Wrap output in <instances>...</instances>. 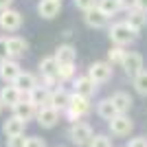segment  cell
<instances>
[{
	"instance_id": "cell-26",
	"label": "cell",
	"mask_w": 147,
	"mask_h": 147,
	"mask_svg": "<svg viewBox=\"0 0 147 147\" xmlns=\"http://www.w3.org/2000/svg\"><path fill=\"white\" fill-rule=\"evenodd\" d=\"M134 88L138 94L147 97V70H141V73L134 77Z\"/></svg>"
},
{
	"instance_id": "cell-28",
	"label": "cell",
	"mask_w": 147,
	"mask_h": 147,
	"mask_svg": "<svg viewBox=\"0 0 147 147\" xmlns=\"http://www.w3.org/2000/svg\"><path fill=\"white\" fill-rule=\"evenodd\" d=\"M73 75H75V64H64V66H59V70H57V77H59V81L73 79Z\"/></svg>"
},
{
	"instance_id": "cell-1",
	"label": "cell",
	"mask_w": 147,
	"mask_h": 147,
	"mask_svg": "<svg viewBox=\"0 0 147 147\" xmlns=\"http://www.w3.org/2000/svg\"><path fill=\"white\" fill-rule=\"evenodd\" d=\"M92 136H94V132H92V127L88 123L75 121L73 125H70V129H68V138H70L77 147H86L88 143L92 141Z\"/></svg>"
},
{
	"instance_id": "cell-34",
	"label": "cell",
	"mask_w": 147,
	"mask_h": 147,
	"mask_svg": "<svg viewBox=\"0 0 147 147\" xmlns=\"http://www.w3.org/2000/svg\"><path fill=\"white\" fill-rule=\"evenodd\" d=\"M127 147H147V141L143 136H136V138H132V141L127 143Z\"/></svg>"
},
{
	"instance_id": "cell-20",
	"label": "cell",
	"mask_w": 147,
	"mask_h": 147,
	"mask_svg": "<svg viewBox=\"0 0 147 147\" xmlns=\"http://www.w3.org/2000/svg\"><path fill=\"white\" fill-rule=\"evenodd\" d=\"M97 114L103 119V121H112L119 112H117V105L112 103V99H101L97 103Z\"/></svg>"
},
{
	"instance_id": "cell-21",
	"label": "cell",
	"mask_w": 147,
	"mask_h": 147,
	"mask_svg": "<svg viewBox=\"0 0 147 147\" xmlns=\"http://www.w3.org/2000/svg\"><path fill=\"white\" fill-rule=\"evenodd\" d=\"M53 57L57 59L59 66H64V64H75L77 53H75V49L70 46V44H64V46H59V49L55 51V55H53Z\"/></svg>"
},
{
	"instance_id": "cell-19",
	"label": "cell",
	"mask_w": 147,
	"mask_h": 147,
	"mask_svg": "<svg viewBox=\"0 0 147 147\" xmlns=\"http://www.w3.org/2000/svg\"><path fill=\"white\" fill-rule=\"evenodd\" d=\"M13 86H18L22 92L29 94V92L37 86V79H35V75H33V73H22V70H20V75L16 77V81H13Z\"/></svg>"
},
{
	"instance_id": "cell-30",
	"label": "cell",
	"mask_w": 147,
	"mask_h": 147,
	"mask_svg": "<svg viewBox=\"0 0 147 147\" xmlns=\"http://www.w3.org/2000/svg\"><path fill=\"white\" fill-rule=\"evenodd\" d=\"M7 147H26V138H24V134L9 136V138H7Z\"/></svg>"
},
{
	"instance_id": "cell-29",
	"label": "cell",
	"mask_w": 147,
	"mask_h": 147,
	"mask_svg": "<svg viewBox=\"0 0 147 147\" xmlns=\"http://www.w3.org/2000/svg\"><path fill=\"white\" fill-rule=\"evenodd\" d=\"M88 145H90V147H112V141L105 134H94Z\"/></svg>"
},
{
	"instance_id": "cell-5",
	"label": "cell",
	"mask_w": 147,
	"mask_h": 147,
	"mask_svg": "<svg viewBox=\"0 0 147 147\" xmlns=\"http://www.w3.org/2000/svg\"><path fill=\"white\" fill-rule=\"evenodd\" d=\"M22 26V16L16 9H2L0 11V29L2 31H18Z\"/></svg>"
},
{
	"instance_id": "cell-4",
	"label": "cell",
	"mask_w": 147,
	"mask_h": 147,
	"mask_svg": "<svg viewBox=\"0 0 147 147\" xmlns=\"http://www.w3.org/2000/svg\"><path fill=\"white\" fill-rule=\"evenodd\" d=\"M37 119V125L44 129H51V127H55L57 121H59V110H55L53 105H44V108H40L35 114Z\"/></svg>"
},
{
	"instance_id": "cell-37",
	"label": "cell",
	"mask_w": 147,
	"mask_h": 147,
	"mask_svg": "<svg viewBox=\"0 0 147 147\" xmlns=\"http://www.w3.org/2000/svg\"><path fill=\"white\" fill-rule=\"evenodd\" d=\"M11 5H13V0H0V11L2 9H11Z\"/></svg>"
},
{
	"instance_id": "cell-18",
	"label": "cell",
	"mask_w": 147,
	"mask_h": 147,
	"mask_svg": "<svg viewBox=\"0 0 147 147\" xmlns=\"http://www.w3.org/2000/svg\"><path fill=\"white\" fill-rule=\"evenodd\" d=\"M24 127H26V123H24V121H20L18 117H11V119H7V121L2 123V132H5L7 138H9V136L24 134Z\"/></svg>"
},
{
	"instance_id": "cell-25",
	"label": "cell",
	"mask_w": 147,
	"mask_h": 147,
	"mask_svg": "<svg viewBox=\"0 0 147 147\" xmlns=\"http://www.w3.org/2000/svg\"><path fill=\"white\" fill-rule=\"evenodd\" d=\"M97 7L108 16V18H110V16H114V13L121 9V2H119V0H99Z\"/></svg>"
},
{
	"instance_id": "cell-7",
	"label": "cell",
	"mask_w": 147,
	"mask_h": 147,
	"mask_svg": "<svg viewBox=\"0 0 147 147\" xmlns=\"http://www.w3.org/2000/svg\"><path fill=\"white\" fill-rule=\"evenodd\" d=\"M110 123V132L114 136H127L129 132H132V127H134V123H132V119L127 117V114H117V117L112 119Z\"/></svg>"
},
{
	"instance_id": "cell-10",
	"label": "cell",
	"mask_w": 147,
	"mask_h": 147,
	"mask_svg": "<svg viewBox=\"0 0 147 147\" xmlns=\"http://www.w3.org/2000/svg\"><path fill=\"white\" fill-rule=\"evenodd\" d=\"M121 66L125 68V73H127L129 77H136V75L143 70V57L138 55V53H125Z\"/></svg>"
},
{
	"instance_id": "cell-3",
	"label": "cell",
	"mask_w": 147,
	"mask_h": 147,
	"mask_svg": "<svg viewBox=\"0 0 147 147\" xmlns=\"http://www.w3.org/2000/svg\"><path fill=\"white\" fill-rule=\"evenodd\" d=\"M66 112L70 117V121H79L84 114L90 112V99L81 97V94H70V103H68Z\"/></svg>"
},
{
	"instance_id": "cell-36",
	"label": "cell",
	"mask_w": 147,
	"mask_h": 147,
	"mask_svg": "<svg viewBox=\"0 0 147 147\" xmlns=\"http://www.w3.org/2000/svg\"><path fill=\"white\" fill-rule=\"evenodd\" d=\"M136 9H141V11L147 13V0H136Z\"/></svg>"
},
{
	"instance_id": "cell-2",
	"label": "cell",
	"mask_w": 147,
	"mask_h": 147,
	"mask_svg": "<svg viewBox=\"0 0 147 147\" xmlns=\"http://www.w3.org/2000/svg\"><path fill=\"white\" fill-rule=\"evenodd\" d=\"M110 40L117 44V46H125V44L136 40V31L132 29L127 22H119V24H114L110 29Z\"/></svg>"
},
{
	"instance_id": "cell-24",
	"label": "cell",
	"mask_w": 147,
	"mask_h": 147,
	"mask_svg": "<svg viewBox=\"0 0 147 147\" xmlns=\"http://www.w3.org/2000/svg\"><path fill=\"white\" fill-rule=\"evenodd\" d=\"M57 70H59V64H57L55 57H44V59L40 61V73H42V77H55Z\"/></svg>"
},
{
	"instance_id": "cell-38",
	"label": "cell",
	"mask_w": 147,
	"mask_h": 147,
	"mask_svg": "<svg viewBox=\"0 0 147 147\" xmlns=\"http://www.w3.org/2000/svg\"><path fill=\"white\" fill-rule=\"evenodd\" d=\"M2 108H5V105H2V103H0V112H2Z\"/></svg>"
},
{
	"instance_id": "cell-27",
	"label": "cell",
	"mask_w": 147,
	"mask_h": 147,
	"mask_svg": "<svg viewBox=\"0 0 147 147\" xmlns=\"http://www.w3.org/2000/svg\"><path fill=\"white\" fill-rule=\"evenodd\" d=\"M123 57H125V51H123V46H112L110 53H108V59H110V64H123Z\"/></svg>"
},
{
	"instance_id": "cell-8",
	"label": "cell",
	"mask_w": 147,
	"mask_h": 147,
	"mask_svg": "<svg viewBox=\"0 0 147 147\" xmlns=\"http://www.w3.org/2000/svg\"><path fill=\"white\" fill-rule=\"evenodd\" d=\"M35 114H37V108L31 103L29 99H26V101L20 99L18 103L13 105V117H18L20 121H24V123H29L31 119H35Z\"/></svg>"
},
{
	"instance_id": "cell-35",
	"label": "cell",
	"mask_w": 147,
	"mask_h": 147,
	"mask_svg": "<svg viewBox=\"0 0 147 147\" xmlns=\"http://www.w3.org/2000/svg\"><path fill=\"white\" fill-rule=\"evenodd\" d=\"M121 2V9H136V0H119Z\"/></svg>"
},
{
	"instance_id": "cell-9",
	"label": "cell",
	"mask_w": 147,
	"mask_h": 147,
	"mask_svg": "<svg viewBox=\"0 0 147 147\" xmlns=\"http://www.w3.org/2000/svg\"><path fill=\"white\" fill-rule=\"evenodd\" d=\"M18 75H20V66H18V61H16V59L9 57V59L0 61V79L5 81V84H13Z\"/></svg>"
},
{
	"instance_id": "cell-15",
	"label": "cell",
	"mask_w": 147,
	"mask_h": 147,
	"mask_svg": "<svg viewBox=\"0 0 147 147\" xmlns=\"http://www.w3.org/2000/svg\"><path fill=\"white\" fill-rule=\"evenodd\" d=\"M26 49H29V44H26V40H22V37H9L7 40V53H9V57L11 59H18V57H22L26 53Z\"/></svg>"
},
{
	"instance_id": "cell-22",
	"label": "cell",
	"mask_w": 147,
	"mask_h": 147,
	"mask_svg": "<svg viewBox=\"0 0 147 147\" xmlns=\"http://www.w3.org/2000/svg\"><path fill=\"white\" fill-rule=\"evenodd\" d=\"M112 103L117 105L119 114H127L134 101H132V97H129L127 92H117V94H112Z\"/></svg>"
},
{
	"instance_id": "cell-12",
	"label": "cell",
	"mask_w": 147,
	"mask_h": 147,
	"mask_svg": "<svg viewBox=\"0 0 147 147\" xmlns=\"http://www.w3.org/2000/svg\"><path fill=\"white\" fill-rule=\"evenodd\" d=\"M94 92H97V84H94L88 75L75 79V94H81V97L90 99V97H94Z\"/></svg>"
},
{
	"instance_id": "cell-11",
	"label": "cell",
	"mask_w": 147,
	"mask_h": 147,
	"mask_svg": "<svg viewBox=\"0 0 147 147\" xmlns=\"http://www.w3.org/2000/svg\"><path fill=\"white\" fill-rule=\"evenodd\" d=\"M22 94H24V92L20 90L18 86L9 84V86H5L2 90H0V103H2V105H9V108H13V105H16L20 99H22Z\"/></svg>"
},
{
	"instance_id": "cell-32",
	"label": "cell",
	"mask_w": 147,
	"mask_h": 147,
	"mask_svg": "<svg viewBox=\"0 0 147 147\" xmlns=\"http://www.w3.org/2000/svg\"><path fill=\"white\" fill-rule=\"evenodd\" d=\"M94 5H97V0H75V7H77V9H84V11L92 9Z\"/></svg>"
},
{
	"instance_id": "cell-14",
	"label": "cell",
	"mask_w": 147,
	"mask_h": 147,
	"mask_svg": "<svg viewBox=\"0 0 147 147\" xmlns=\"http://www.w3.org/2000/svg\"><path fill=\"white\" fill-rule=\"evenodd\" d=\"M84 20H86V24L92 26V29H103L105 22H108V16H105L99 7H92V9H88V11H86Z\"/></svg>"
},
{
	"instance_id": "cell-13",
	"label": "cell",
	"mask_w": 147,
	"mask_h": 147,
	"mask_svg": "<svg viewBox=\"0 0 147 147\" xmlns=\"http://www.w3.org/2000/svg\"><path fill=\"white\" fill-rule=\"evenodd\" d=\"M29 101L35 105V108H44V105H49V101H51V90L46 86H40V84H37V86L29 92Z\"/></svg>"
},
{
	"instance_id": "cell-33",
	"label": "cell",
	"mask_w": 147,
	"mask_h": 147,
	"mask_svg": "<svg viewBox=\"0 0 147 147\" xmlns=\"http://www.w3.org/2000/svg\"><path fill=\"white\" fill-rule=\"evenodd\" d=\"M9 59V53H7V37H0V61Z\"/></svg>"
},
{
	"instance_id": "cell-16",
	"label": "cell",
	"mask_w": 147,
	"mask_h": 147,
	"mask_svg": "<svg viewBox=\"0 0 147 147\" xmlns=\"http://www.w3.org/2000/svg\"><path fill=\"white\" fill-rule=\"evenodd\" d=\"M59 11H61V0H40V5H37V13L46 20L55 18Z\"/></svg>"
},
{
	"instance_id": "cell-6",
	"label": "cell",
	"mask_w": 147,
	"mask_h": 147,
	"mask_svg": "<svg viewBox=\"0 0 147 147\" xmlns=\"http://www.w3.org/2000/svg\"><path fill=\"white\" fill-rule=\"evenodd\" d=\"M88 77H90L94 84H103L112 77V64L108 61H94L90 68H88Z\"/></svg>"
},
{
	"instance_id": "cell-31",
	"label": "cell",
	"mask_w": 147,
	"mask_h": 147,
	"mask_svg": "<svg viewBox=\"0 0 147 147\" xmlns=\"http://www.w3.org/2000/svg\"><path fill=\"white\" fill-rule=\"evenodd\" d=\"M26 147H46V141L40 136H29L26 138Z\"/></svg>"
},
{
	"instance_id": "cell-17",
	"label": "cell",
	"mask_w": 147,
	"mask_h": 147,
	"mask_svg": "<svg viewBox=\"0 0 147 147\" xmlns=\"http://www.w3.org/2000/svg\"><path fill=\"white\" fill-rule=\"evenodd\" d=\"M68 103H70V94H68L64 88H55V90H51V101L49 105H53L55 110H66Z\"/></svg>"
},
{
	"instance_id": "cell-23",
	"label": "cell",
	"mask_w": 147,
	"mask_h": 147,
	"mask_svg": "<svg viewBox=\"0 0 147 147\" xmlns=\"http://www.w3.org/2000/svg\"><path fill=\"white\" fill-rule=\"evenodd\" d=\"M127 24L132 26L136 33H138L141 29H145V26H147V13H145V11H141V9L132 11V13H129V18H127Z\"/></svg>"
}]
</instances>
